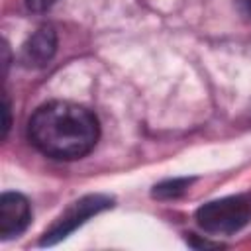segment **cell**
Returning a JSON list of instances; mask_svg holds the SVG:
<instances>
[{
  "label": "cell",
  "instance_id": "cell-1",
  "mask_svg": "<svg viewBox=\"0 0 251 251\" xmlns=\"http://www.w3.org/2000/svg\"><path fill=\"white\" fill-rule=\"evenodd\" d=\"M31 143L51 159H80L88 155L100 135L96 116L73 102H49L29 118Z\"/></svg>",
  "mask_w": 251,
  "mask_h": 251
},
{
  "label": "cell",
  "instance_id": "cell-2",
  "mask_svg": "<svg viewBox=\"0 0 251 251\" xmlns=\"http://www.w3.org/2000/svg\"><path fill=\"white\" fill-rule=\"evenodd\" d=\"M251 220V200L245 196H226L206 202L196 210L198 226L216 235H227L239 231Z\"/></svg>",
  "mask_w": 251,
  "mask_h": 251
},
{
  "label": "cell",
  "instance_id": "cell-3",
  "mask_svg": "<svg viewBox=\"0 0 251 251\" xmlns=\"http://www.w3.org/2000/svg\"><path fill=\"white\" fill-rule=\"evenodd\" d=\"M112 206V200L108 196H100V194H92V196H84L76 202H73L59 218L57 222L43 233L41 245H53L61 239H65L71 231H75L78 226H82L90 216L106 210Z\"/></svg>",
  "mask_w": 251,
  "mask_h": 251
},
{
  "label": "cell",
  "instance_id": "cell-4",
  "mask_svg": "<svg viewBox=\"0 0 251 251\" xmlns=\"http://www.w3.org/2000/svg\"><path fill=\"white\" fill-rule=\"evenodd\" d=\"M31 220V208L24 194L4 192L0 196V235L10 239L20 235Z\"/></svg>",
  "mask_w": 251,
  "mask_h": 251
},
{
  "label": "cell",
  "instance_id": "cell-5",
  "mask_svg": "<svg viewBox=\"0 0 251 251\" xmlns=\"http://www.w3.org/2000/svg\"><path fill=\"white\" fill-rule=\"evenodd\" d=\"M55 51H57V31L51 25H41L22 45L20 61L27 69H41L49 65Z\"/></svg>",
  "mask_w": 251,
  "mask_h": 251
},
{
  "label": "cell",
  "instance_id": "cell-6",
  "mask_svg": "<svg viewBox=\"0 0 251 251\" xmlns=\"http://www.w3.org/2000/svg\"><path fill=\"white\" fill-rule=\"evenodd\" d=\"M188 184H190V180H188V178L165 180V182H161V184H157V186H155L153 196H157V198H176V196H180V194L188 188Z\"/></svg>",
  "mask_w": 251,
  "mask_h": 251
},
{
  "label": "cell",
  "instance_id": "cell-7",
  "mask_svg": "<svg viewBox=\"0 0 251 251\" xmlns=\"http://www.w3.org/2000/svg\"><path fill=\"white\" fill-rule=\"evenodd\" d=\"M55 4V0H25V6L31 12H45Z\"/></svg>",
  "mask_w": 251,
  "mask_h": 251
},
{
  "label": "cell",
  "instance_id": "cell-8",
  "mask_svg": "<svg viewBox=\"0 0 251 251\" xmlns=\"http://www.w3.org/2000/svg\"><path fill=\"white\" fill-rule=\"evenodd\" d=\"M8 127H10V104H8V98L4 100V135L8 133Z\"/></svg>",
  "mask_w": 251,
  "mask_h": 251
},
{
  "label": "cell",
  "instance_id": "cell-9",
  "mask_svg": "<svg viewBox=\"0 0 251 251\" xmlns=\"http://www.w3.org/2000/svg\"><path fill=\"white\" fill-rule=\"evenodd\" d=\"M237 2H239V6L243 8V12L251 18V0H237Z\"/></svg>",
  "mask_w": 251,
  "mask_h": 251
}]
</instances>
